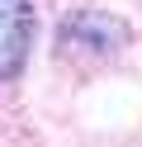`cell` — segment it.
I'll list each match as a JSON object with an SVG mask.
<instances>
[{
  "mask_svg": "<svg viewBox=\"0 0 142 147\" xmlns=\"http://www.w3.org/2000/svg\"><path fill=\"white\" fill-rule=\"evenodd\" d=\"M128 24L118 19V14H104V10H76L62 19V29H57V48L62 52H100V57H109V52H123L128 48Z\"/></svg>",
  "mask_w": 142,
  "mask_h": 147,
  "instance_id": "cell-1",
  "label": "cell"
},
{
  "mask_svg": "<svg viewBox=\"0 0 142 147\" xmlns=\"http://www.w3.org/2000/svg\"><path fill=\"white\" fill-rule=\"evenodd\" d=\"M33 33H38L33 0H0V81H14L28 67Z\"/></svg>",
  "mask_w": 142,
  "mask_h": 147,
  "instance_id": "cell-2",
  "label": "cell"
}]
</instances>
